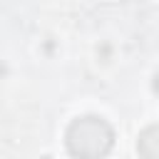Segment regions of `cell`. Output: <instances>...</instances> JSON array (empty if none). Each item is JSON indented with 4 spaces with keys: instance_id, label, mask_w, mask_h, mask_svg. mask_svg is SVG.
<instances>
[{
    "instance_id": "cell-6",
    "label": "cell",
    "mask_w": 159,
    "mask_h": 159,
    "mask_svg": "<svg viewBox=\"0 0 159 159\" xmlns=\"http://www.w3.org/2000/svg\"><path fill=\"white\" fill-rule=\"evenodd\" d=\"M5 72H7V67H5V65H0V75H5Z\"/></svg>"
},
{
    "instance_id": "cell-3",
    "label": "cell",
    "mask_w": 159,
    "mask_h": 159,
    "mask_svg": "<svg viewBox=\"0 0 159 159\" xmlns=\"http://www.w3.org/2000/svg\"><path fill=\"white\" fill-rule=\"evenodd\" d=\"M112 52H114V50H112V45H109V42H99V45H97V57H99V62H102V65L112 62Z\"/></svg>"
},
{
    "instance_id": "cell-1",
    "label": "cell",
    "mask_w": 159,
    "mask_h": 159,
    "mask_svg": "<svg viewBox=\"0 0 159 159\" xmlns=\"http://www.w3.org/2000/svg\"><path fill=\"white\" fill-rule=\"evenodd\" d=\"M114 129L99 114H82L70 122L65 144L72 157H104L112 149Z\"/></svg>"
},
{
    "instance_id": "cell-4",
    "label": "cell",
    "mask_w": 159,
    "mask_h": 159,
    "mask_svg": "<svg viewBox=\"0 0 159 159\" xmlns=\"http://www.w3.org/2000/svg\"><path fill=\"white\" fill-rule=\"evenodd\" d=\"M152 89H154V94H159V72L152 77Z\"/></svg>"
},
{
    "instance_id": "cell-5",
    "label": "cell",
    "mask_w": 159,
    "mask_h": 159,
    "mask_svg": "<svg viewBox=\"0 0 159 159\" xmlns=\"http://www.w3.org/2000/svg\"><path fill=\"white\" fill-rule=\"evenodd\" d=\"M52 47H55V42H50V40H47V42H45V52H52Z\"/></svg>"
},
{
    "instance_id": "cell-2",
    "label": "cell",
    "mask_w": 159,
    "mask_h": 159,
    "mask_svg": "<svg viewBox=\"0 0 159 159\" xmlns=\"http://www.w3.org/2000/svg\"><path fill=\"white\" fill-rule=\"evenodd\" d=\"M137 152L149 159H159V124H149L137 137Z\"/></svg>"
}]
</instances>
